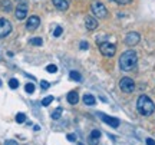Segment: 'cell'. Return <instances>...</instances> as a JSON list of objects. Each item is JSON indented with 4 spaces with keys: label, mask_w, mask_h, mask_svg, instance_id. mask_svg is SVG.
<instances>
[{
    "label": "cell",
    "mask_w": 155,
    "mask_h": 145,
    "mask_svg": "<svg viewBox=\"0 0 155 145\" xmlns=\"http://www.w3.org/2000/svg\"><path fill=\"white\" fill-rule=\"evenodd\" d=\"M137 62H138V55L135 50H127L124 52L119 58V66H121L122 71H132L134 68L137 66Z\"/></svg>",
    "instance_id": "cell-1"
},
{
    "label": "cell",
    "mask_w": 155,
    "mask_h": 145,
    "mask_svg": "<svg viewBox=\"0 0 155 145\" xmlns=\"http://www.w3.org/2000/svg\"><path fill=\"white\" fill-rule=\"evenodd\" d=\"M137 109L142 117H150L152 115L155 111V104L152 102L150 96L147 95H141L137 101Z\"/></svg>",
    "instance_id": "cell-2"
},
{
    "label": "cell",
    "mask_w": 155,
    "mask_h": 145,
    "mask_svg": "<svg viewBox=\"0 0 155 145\" xmlns=\"http://www.w3.org/2000/svg\"><path fill=\"white\" fill-rule=\"evenodd\" d=\"M91 9H92V13H94L96 17H99V19H105V17L108 16V10H106L105 5L101 3V2H92Z\"/></svg>",
    "instance_id": "cell-3"
},
{
    "label": "cell",
    "mask_w": 155,
    "mask_h": 145,
    "mask_svg": "<svg viewBox=\"0 0 155 145\" xmlns=\"http://www.w3.org/2000/svg\"><path fill=\"white\" fill-rule=\"evenodd\" d=\"M99 50L102 55L108 56V58H112L116 52V46L114 43H109V42H102V43H99Z\"/></svg>",
    "instance_id": "cell-4"
},
{
    "label": "cell",
    "mask_w": 155,
    "mask_h": 145,
    "mask_svg": "<svg viewBox=\"0 0 155 145\" xmlns=\"http://www.w3.org/2000/svg\"><path fill=\"white\" fill-rule=\"evenodd\" d=\"M119 88H121L122 92L125 94H131L135 89V82H134L131 78H122L119 81Z\"/></svg>",
    "instance_id": "cell-5"
},
{
    "label": "cell",
    "mask_w": 155,
    "mask_h": 145,
    "mask_svg": "<svg viewBox=\"0 0 155 145\" xmlns=\"http://www.w3.org/2000/svg\"><path fill=\"white\" fill-rule=\"evenodd\" d=\"M12 33V25L10 22L5 19V17H0V38H6Z\"/></svg>",
    "instance_id": "cell-6"
},
{
    "label": "cell",
    "mask_w": 155,
    "mask_h": 145,
    "mask_svg": "<svg viewBox=\"0 0 155 145\" xmlns=\"http://www.w3.org/2000/svg\"><path fill=\"white\" fill-rule=\"evenodd\" d=\"M141 40V36H139L138 32H129V33L125 36V43L128 46H135L139 43Z\"/></svg>",
    "instance_id": "cell-7"
},
{
    "label": "cell",
    "mask_w": 155,
    "mask_h": 145,
    "mask_svg": "<svg viewBox=\"0 0 155 145\" xmlns=\"http://www.w3.org/2000/svg\"><path fill=\"white\" fill-rule=\"evenodd\" d=\"M15 16H16L17 20H23L25 17L28 16V5L26 3H20V5L16 7V12H15Z\"/></svg>",
    "instance_id": "cell-8"
},
{
    "label": "cell",
    "mask_w": 155,
    "mask_h": 145,
    "mask_svg": "<svg viewBox=\"0 0 155 145\" xmlns=\"http://www.w3.org/2000/svg\"><path fill=\"white\" fill-rule=\"evenodd\" d=\"M39 25H40L39 16H30L28 19V22H26V29H28L29 32H33V30H36L39 28Z\"/></svg>",
    "instance_id": "cell-9"
},
{
    "label": "cell",
    "mask_w": 155,
    "mask_h": 145,
    "mask_svg": "<svg viewBox=\"0 0 155 145\" xmlns=\"http://www.w3.org/2000/svg\"><path fill=\"white\" fill-rule=\"evenodd\" d=\"M99 118L105 124H108L109 127H112V128H118L119 127V119H116V118H112L109 115H105V114H99Z\"/></svg>",
    "instance_id": "cell-10"
},
{
    "label": "cell",
    "mask_w": 155,
    "mask_h": 145,
    "mask_svg": "<svg viewBox=\"0 0 155 145\" xmlns=\"http://www.w3.org/2000/svg\"><path fill=\"white\" fill-rule=\"evenodd\" d=\"M85 26L89 30H95V29L98 28V20L92 16H86L85 17Z\"/></svg>",
    "instance_id": "cell-11"
},
{
    "label": "cell",
    "mask_w": 155,
    "mask_h": 145,
    "mask_svg": "<svg viewBox=\"0 0 155 145\" xmlns=\"http://www.w3.org/2000/svg\"><path fill=\"white\" fill-rule=\"evenodd\" d=\"M52 2L56 9H59V10H68V7H69L68 0H52Z\"/></svg>",
    "instance_id": "cell-12"
},
{
    "label": "cell",
    "mask_w": 155,
    "mask_h": 145,
    "mask_svg": "<svg viewBox=\"0 0 155 145\" xmlns=\"http://www.w3.org/2000/svg\"><path fill=\"white\" fill-rule=\"evenodd\" d=\"M68 102L71 104V105H75L79 102V95H78L76 91H71L69 94H68Z\"/></svg>",
    "instance_id": "cell-13"
},
{
    "label": "cell",
    "mask_w": 155,
    "mask_h": 145,
    "mask_svg": "<svg viewBox=\"0 0 155 145\" xmlns=\"http://www.w3.org/2000/svg\"><path fill=\"white\" fill-rule=\"evenodd\" d=\"M83 102H85V105L92 106V105H95V104H96V99H95L94 95H89V94H86V95L83 96Z\"/></svg>",
    "instance_id": "cell-14"
},
{
    "label": "cell",
    "mask_w": 155,
    "mask_h": 145,
    "mask_svg": "<svg viewBox=\"0 0 155 145\" xmlns=\"http://www.w3.org/2000/svg\"><path fill=\"white\" fill-rule=\"evenodd\" d=\"M0 6L5 12H12V2L10 0H0Z\"/></svg>",
    "instance_id": "cell-15"
},
{
    "label": "cell",
    "mask_w": 155,
    "mask_h": 145,
    "mask_svg": "<svg viewBox=\"0 0 155 145\" xmlns=\"http://www.w3.org/2000/svg\"><path fill=\"white\" fill-rule=\"evenodd\" d=\"M69 76H71V79H72V81H76V82H81V81H82L81 73L76 72V71H72V72L69 73Z\"/></svg>",
    "instance_id": "cell-16"
},
{
    "label": "cell",
    "mask_w": 155,
    "mask_h": 145,
    "mask_svg": "<svg viewBox=\"0 0 155 145\" xmlns=\"http://www.w3.org/2000/svg\"><path fill=\"white\" fill-rule=\"evenodd\" d=\"M61 115H62V108L59 106V108H56L55 111L52 112V115H50V117H52V119H59Z\"/></svg>",
    "instance_id": "cell-17"
},
{
    "label": "cell",
    "mask_w": 155,
    "mask_h": 145,
    "mask_svg": "<svg viewBox=\"0 0 155 145\" xmlns=\"http://www.w3.org/2000/svg\"><path fill=\"white\" fill-rule=\"evenodd\" d=\"M25 121H26V115H25L23 112H19V114L16 115V122L17 124H23Z\"/></svg>",
    "instance_id": "cell-18"
},
{
    "label": "cell",
    "mask_w": 155,
    "mask_h": 145,
    "mask_svg": "<svg viewBox=\"0 0 155 145\" xmlns=\"http://www.w3.org/2000/svg\"><path fill=\"white\" fill-rule=\"evenodd\" d=\"M52 101H53V96H46V98H43V101H42V105L49 106L50 104H52Z\"/></svg>",
    "instance_id": "cell-19"
},
{
    "label": "cell",
    "mask_w": 155,
    "mask_h": 145,
    "mask_svg": "<svg viewBox=\"0 0 155 145\" xmlns=\"http://www.w3.org/2000/svg\"><path fill=\"white\" fill-rule=\"evenodd\" d=\"M30 43L33 46H40L42 43H43V40L40 39V38H33V39H30Z\"/></svg>",
    "instance_id": "cell-20"
},
{
    "label": "cell",
    "mask_w": 155,
    "mask_h": 145,
    "mask_svg": "<svg viewBox=\"0 0 155 145\" xmlns=\"http://www.w3.org/2000/svg\"><path fill=\"white\" fill-rule=\"evenodd\" d=\"M9 86H10L12 89H16L17 86H19V81H17V79H10V81H9Z\"/></svg>",
    "instance_id": "cell-21"
},
{
    "label": "cell",
    "mask_w": 155,
    "mask_h": 145,
    "mask_svg": "<svg viewBox=\"0 0 155 145\" xmlns=\"http://www.w3.org/2000/svg\"><path fill=\"white\" fill-rule=\"evenodd\" d=\"M46 71L49 73H55V72H58V66H56V65H48Z\"/></svg>",
    "instance_id": "cell-22"
},
{
    "label": "cell",
    "mask_w": 155,
    "mask_h": 145,
    "mask_svg": "<svg viewBox=\"0 0 155 145\" xmlns=\"http://www.w3.org/2000/svg\"><path fill=\"white\" fill-rule=\"evenodd\" d=\"M25 89H26V92H28V94H33V92H35V85L33 84H28L26 86H25Z\"/></svg>",
    "instance_id": "cell-23"
},
{
    "label": "cell",
    "mask_w": 155,
    "mask_h": 145,
    "mask_svg": "<svg viewBox=\"0 0 155 145\" xmlns=\"http://www.w3.org/2000/svg\"><path fill=\"white\" fill-rule=\"evenodd\" d=\"M62 32H63V29H62L61 26H58V28L53 30V36H55V38H58V36H61V35H62Z\"/></svg>",
    "instance_id": "cell-24"
},
{
    "label": "cell",
    "mask_w": 155,
    "mask_h": 145,
    "mask_svg": "<svg viewBox=\"0 0 155 145\" xmlns=\"http://www.w3.org/2000/svg\"><path fill=\"white\" fill-rule=\"evenodd\" d=\"M89 137H92V138H98V140H99V138H101V132L98 131V129H94V131L91 132V135H89Z\"/></svg>",
    "instance_id": "cell-25"
},
{
    "label": "cell",
    "mask_w": 155,
    "mask_h": 145,
    "mask_svg": "<svg viewBox=\"0 0 155 145\" xmlns=\"http://www.w3.org/2000/svg\"><path fill=\"white\" fill-rule=\"evenodd\" d=\"M40 86H42V89L43 91H46V89H49L50 84L48 82V81H42V82H40Z\"/></svg>",
    "instance_id": "cell-26"
},
{
    "label": "cell",
    "mask_w": 155,
    "mask_h": 145,
    "mask_svg": "<svg viewBox=\"0 0 155 145\" xmlns=\"http://www.w3.org/2000/svg\"><path fill=\"white\" fill-rule=\"evenodd\" d=\"M89 144L91 145H98L99 144V140H98V138H92V137H89Z\"/></svg>",
    "instance_id": "cell-27"
},
{
    "label": "cell",
    "mask_w": 155,
    "mask_h": 145,
    "mask_svg": "<svg viewBox=\"0 0 155 145\" xmlns=\"http://www.w3.org/2000/svg\"><path fill=\"white\" fill-rule=\"evenodd\" d=\"M114 2H116L118 5H128V3H131L132 0H114Z\"/></svg>",
    "instance_id": "cell-28"
},
{
    "label": "cell",
    "mask_w": 155,
    "mask_h": 145,
    "mask_svg": "<svg viewBox=\"0 0 155 145\" xmlns=\"http://www.w3.org/2000/svg\"><path fill=\"white\" fill-rule=\"evenodd\" d=\"M66 138H68V141H71V142H75V141H76V137L73 134H68Z\"/></svg>",
    "instance_id": "cell-29"
},
{
    "label": "cell",
    "mask_w": 155,
    "mask_h": 145,
    "mask_svg": "<svg viewBox=\"0 0 155 145\" xmlns=\"http://www.w3.org/2000/svg\"><path fill=\"white\" fill-rule=\"evenodd\" d=\"M88 48H89L88 42H85V40H83V42H81V49H82V50H86Z\"/></svg>",
    "instance_id": "cell-30"
},
{
    "label": "cell",
    "mask_w": 155,
    "mask_h": 145,
    "mask_svg": "<svg viewBox=\"0 0 155 145\" xmlns=\"http://www.w3.org/2000/svg\"><path fill=\"white\" fill-rule=\"evenodd\" d=\"M5 145H19V144H17L16 141H13V140H7L5 142Z\"/></svg>",
    "instance_id": "cell-31"
},
{
    "label": "cell",
    "mask_w": 155,
    "mask_h": 145,
    "mask_svg": "<svg viewBox=\"0 0 155 145\" xmlns=\"http://www.w3.org/2000/svg\"><path fill=\"white\" fill-rule=\"evenodd\" d=\"M147 145H155V141L152 138H147Z\"/></svg>",
    "instance_id": "cell-32"
},
{
    "label": "cell",
    "mask_w": 155,
    "mask_h": 145,
    "mask_svg": "<svg viewBox=\"0 0 155 145\" xmlns=\"http://www.w3.org/2000/svg\"><path fill=\"white\" fill-rule=\"evenodd\" d=\"M16 2H23V0H16Z\"/></svg>",
    "instance_id": "cell-33"
},
{
    "label": "cell",
    "mask_w": 155,
    "mask_h": 145,
    "mask_svg": "<svg viewBox=\"0 0 155 145\" xmlns=\"http://www.w3.org/2000/svg\"><path fill=\"white\" fill-rule=\"evenodd\" d=\"M0 86H2V81H0Z\"/></svg>",
    "instance_id": "cell-34"
},
{
    "label": "cell",
    "mask_w": 155,
    "mask_h": 145,
    "mask_svg": "<svg viewBox=\"0 0 155 145\" xmlns=\"http://www.w3.org/2000/svg\"><path fill=\"white\" fill-rule=\"evenodd\" d=\"M78 145H83V144H78Z\"/></svg>",
    "instance_id": "cell-35"
}]
</instances>
